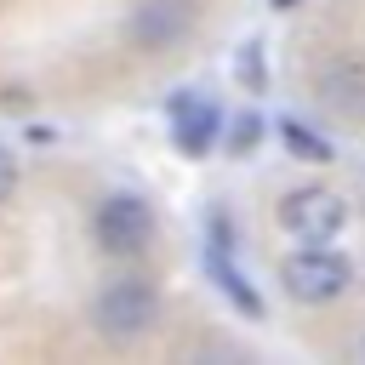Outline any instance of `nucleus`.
Returning a JSON list of instances; mask_svg holds the SVG:
<instances>
[{
  "mask_svg": "<svg viewBox=\"0 0 365 365\" xmlns=\"http://www.w3.org/2000/svg\"><path fill=\"white\" fill-rule=\"evenodd\" d=\"M177 148L182 154H205L211 143H217V108H205V103H194V97H177Z\"/></svg>",
  "mask_w": 365,
  "mask_h": 365,
  "instance_id": "obj_7",
  "label": "nucleus"
},
{
  "mask_svg": "<svg viewBox=\"0 0 365 365\" xmlns=\"http://www.w3.org/2000/svg\"><path fill=\"white\" fill-rule=\"evenodd\" d=\"M359 354H365V342H359Z\"/></svg>",
  "mask_w": 365,
  "mask_h": 365,
  "instance_id": "obj_11",
  "label": "nucleus"
},
{
  "mask_svg": "<svg viewBox=\"0 0 365 365\" xmlns=\"http://www.w3.org/2000/svg\"><path fill=\"white\" fill-rule=\"evenodd\" d=\"M17 182H23V171H17V160H11V148H0V205L17 194Z\"/></svg>",
  "mask_w": 365,
  "mask_h": 365,
  "instance_id": "obj_9",
  "label": "nucleus"
},
{
  "mask_svg": "<svg viewBox=\"0 0 365 365\" xmlns=\"http://www.w3.org/2000/svg\"><path fill=\"white\" fill-rule=\"evenodd\" d=\"M257 131H262L257 120H240V125H234V148H257Z\"/></svg>",
  "mask_w": 365,
  "mask_h": 365,
  "instance_id": "obj_10",
  "label": "nucleus"
},
{
  "mask_svg": "<svg viewBox=\"0 0 365 365\" xmlns=\"http://www.w3.org/2000/svg\"><path fill=\"white\" fill-rule=\"evenodd\" d=\"M91 240H97L103 251H114V257L148 251V240H154V211H148V200L131 194V188L103 194L97 211H91Z\"/></svg>",
  "mask_w": 365,
  "mask_h": 365,
  "instance_id": "obj_4",
  "label": "nucleus"
},
{
  "mask_svg": "<svg viewBox=\"0 0 365 365\" xmlns=\"http://www.w3.org/2000/svg\"><path fill=\"white\" fill-rule=\"evenodd\" d=\"M279 137H285V148L302 154V160H331V143H319V131H308V125H297V120H285Z\"/></svg>",
  "mask_w": 365,
  "mask_h": 365,
  "instance_id": "obj_8",
  "label": "nucleus"
},
{
  "mask_svg": "<svg viewBox=\"0 0 365 365\" xmlns=\"http://www.w3.org/2000/svg\"><path fill=\"white\" fill-rule=\"evenodd\" d=\"M348 217L354 211H348V200L331 182H302V188L279 194V205H274L279 234L297 240V245H336L342 228H348Z\"/></svg>",
  "mask_w": 365,
  "mask_h": 365,
  "instance_id": "obj_1",
  "label": "nucleus"
},
{
  "mask_svg": "<svg viewBox=\"0 0 365 365\" xmlns=\"http://www.w3.org/2000/svg\"><path fill=\"white\" fill-rule=\"evenodd\" d=\"M188 29H194V0H137L125 23L137 51H171Z\"/></svg>",
  "mask_w": 365,
  "mask_h": 365,
  "instance_id": "obj_5",
  "label": "nucleus"
},
{
  "mask_svg": "<svg viewBox=\"0 0 365 365\" xmlns=\"http://www.w3.org/2000/svg\"><path fill=\"white\" fill-rule=\"evenodd\" d=\"M314 91H319V103L336 108V114H365V63H359V57L325 63L319 80H314Z\"/></svg>",
  "mask_w": 365,
  "mask_h": 365,
  "instance_id": "obj_6",
  "label": "nucleus"
},
{
  "mask_svg": "<svg viewBox=\"0 0 365 365\" xmlns=\"http://www.w3.org/2000/svg\"><path fill=\"white\" fill-rule=\"evenodd\" d=\"M91 331L108 336V342H143L154 325H160V291L148 279H108L97 297H91Z\"/></svg>",
  "mask_w": 365,
  "mask_h": 365,
  "instance_id": "obj_2",
  "label": "nucleus"
},
{
  "mask_svg": "<svg viewBox=\"0 0 365 365\" xmlns=\"http://www.w3.org/2000/svg\"><path fill=\"white\" fill-rule=\"evenodd\" d=\"M279 285L291 302H308V308H325L336 302L348 285H354V262L331 245H297L285 262H279Z\"/></svg>",
  "mask_w": 365,
  "mask_h": 365,
  "instance_id": "obj_3",
  "label": "nucleus"
}]
</instances>
